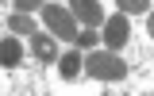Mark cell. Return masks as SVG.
Returning <instances> with one entry per match:
<instances>
[{
    "mask_svg": "<svg viewBox=\"0 0 154 96\" xmlns=\"http://www.w3.org/2000/svg\"><path fill=\"white\" fill-rule=\"evenodd\" d=\"M85 73L93 81H123L127 77V62L116 54V50H93L85 58Z\"/></svg>",
    "mask_w": 154,
    "mask_h": 96,
    "instance_id": "1",
    "label": "cell"
},
{
    "mask_svg": "<svg viewBox=\"0 0 154 96\" xmlns=\"http://www.w3.org/2000/svg\"><path fill=\"white\" fill-rule=\"evenodd\" d=\"M42 23H46V31H50L54 38H69V42H77V35H81L77 16L69 12V8H62V4H42Z\"/></svg>",
    "mask_w": 154,
    "mask_h": 96,
    "instance_id": "2",
    "label": "cell"
},
{
    "mask_svg": "<svg viewBox=\"0 0 154 96\" xmlns=\"http://www.w3.org/2000/svg\"><path fill=\"white\" fill-rule=\"evenodd\" d=\"M127 38H131V23H127L123 12L112 16V19H104V42H108V50H123Z\"/></svg>",
    "mask_w": 154,
    "mask_h": 96,
    "instance_id": "3",
    "label": "cell"
},
{
    "mask_svg": "<svg viewBox=\"0 0 154 96\" xmlns=\"http://www.w3.org/2000/svg\"><path fill=\"white\" fill-rule=\"evenodd\" d=\"M69 12L77 16L81 27H104V12H100V0H69L66 4Z\"/></svg>",
    "mask_w": 154,
    "mask_h": 96,
    "instance_id": "4",
    "label": "cell"
},
{
    "mask_svg": "<svg viewBox=\"0 0 154 96\" xmlns=\"http://www.w3.org/2000/svg\"><path fill=\"white\" fill-rule=\"evenodd\" d=\"M31 54H35V62H58V38L35 31L31 35Z\"/></svg>",
    "mask_w": 154,
    "mask_h": 96,
    "instance_id": "5",
    "label": "cell"
},
{
    "mask_svg": "<svg viewBox=\"0 0 154 96\" xmlns=\"http://www.w3.org/2000/svg\"><path fill=\"white\" fill-rule=\"evenodd\" d=\"M58 69H62V81H77V77H81V69H85L81 50H66V54L58 58Z\"/></svg>",
    "mask_w": 154,
    "mask_h": 96,
    "instance_id": "6",
    "label": "cell"
},
{
    "mask_svg": "<svg viewBox=\"0 0 154 96\" xmlns=\"http://www.w3.org/2000/svg\"><path fill=\"white\" fill-rule=\"evenodd\" d=\"M19 62H23V46H19V35H8L4 42H0V65L16 69Z\"/></svg>",
    "mask_w": 154,
    "mask_h": 96,
    "instance_id": "7",
    "label": "cell"
},
{
    "mask_svg": "<svg viewBox=\"0 0 154 96\" xmlns=\"http://www.w3.org/2000/svg\"><path fill=\"white\" fill-rule=\"evenodd\" d=\"M8 31H12V35H35L38 27H35V19L27 16V12H12V16H8Z\"/></svg>",
    "mask_w": 154,
    "mask_h": 96,
    "instance_id": "8",
    "label": "cell"
},
{
    "mask_svg": "<svg viewBox=\"0 0 154 96\" xmlns=\"http://www.w3.org/2000/svg\"><path fill=\"white\" fill-rule=\"evenodd\" d=\"M123 16H146L150 12V0H116Z\"/></svg>",
    "mask_w": 154,
    "mask_h": 96,
    "instance_id": "9",
    "label": "cell"
},
{
    "mask_svg": "<svg viewBox=\"0 0 154 96\" xmlns=\"http://www.w3.org/2000/svg\"><path fill=\"white\" fill-rule=\"evenodd\" d=\"M77 46H81V50H93L96 46V27H85V31L77 35Z\"/></svg>",
    "mask_w": 154,
    "mask_h": 96,
    "instance_id": "10",
    "label": "cell"
},
{
    "mask_svg": "<svg viewBox=\"0 0 154 96\" xmlns=\"http://www.w3.org/2000/svg\"><path fill=\"white\" fill-rule=\"evenodd\" d=\"M12 4H16V12H27V16H31V12H35V8H42L46 0H12Z\"/></svg>",
    "mask_w": 154,
    "mask_h": 96,
    "instance_id": "11",
    "label": "cell"
},
{
    "mask_svg": "<svg viewBox=\"0 0 154 96\" xmlns=\"http://www.w3.org/2000/svg\"><path fill=\"white\" fill-rule=\"evenodd\" d=\"M146 31H150V38H154V12H146Z\"/></svg>",
    "mask_w": 154,
    "mask_h": 96,
    "instance_id": "12",
    "label": "cell"
}]
</instances>
